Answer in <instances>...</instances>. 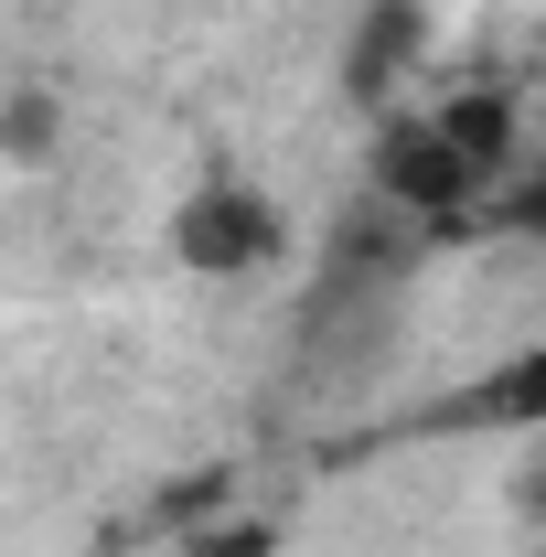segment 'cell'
Returning a JSON list of instances; mask_svg holds the SVG:
<instances>
[{
	"label": "cell",
	"mask_w": 546,
	"mask_h": 557,
	"mask_svg": "<svg viewBox=\"0 0 546 557\" xmlns=\"http://www.w3.org/2000/svg\"><path fill=\"white\" fill-rule=\"evenodd\" d=\"M183 557H278V515H214L183 536Z\"/></svg>",
	"instance_id": "obj_8"
},
{
	"label": "cell",
	"mask_w": 546,
	"mask_h": 557,
	"mask_svg": "<svg viewBox=\"0 0 546 557\" xmlns=\"http://www.w3.org/2000/svg\"><path fill=\"white\" fill-rule=\"evenodd\" d=\"M525 557H546V536H536V547H525Z\"/></svg>",
	"instance_id": "obj_10"
},
{
	"label": "cell",
	"mask_w": 546,
	"mask_h": 557,
	"mask_svg": "<svg viewBox=\"0 0 546 557\" xmlns=\"http://www.w3.org/2000/svg\"><path fill=\"white\" fill-rule=\"evenodd\" d=\"M429 129L450 139L482 183H514V150H525V129H514V97H504V86H450V97L429 108Z\"/></svg>",
	"instance_id": "obj_6"
},
{
	"label": "cell",
	"mask_w": 546,
	"mask_h": 557,
	"mask_svg": "<svg viewBox=\"0 0 546 557\" xmlns=\"http://www.w3.org/2000/svg\"><path fill=\"white\" fill-rule=\"evenodd\" d=\"M289 247H300L289 205H278L269 183H247V172H194V183L172 194V214H161V258L183 278H204V289L289 269Z\"/></svg>",
	"instance_id": "obj_2"
},
{
	"label": "cell",
	"mask_w": 546,
	"mask_h": 557,
	"mask_svg": "<svg viewBox=\"0 0 546 557\" xmlns=\"http://www.w3.org/2000/svg\"><path fill=\"white\" fill-rule=\"evenodd\" d=\"M429 225L397 214L386 194H353V205L322 225V258H311V289L289 311V354L300 375H375L397 322H408V289L429 269Z\"/></svg>",
	"instance_id": "obj_1"
},
{
	"label": "cell",
	"mask_w": 546,
	"mask_h": 557,
	"mask_svg": "<svg viewBox=\"0 0 546 557\" xmlns=\"http://www.w3.org/2000/svg\"><path fill=\"white\" fill-rule=\"evenodd\" d=\"M364 194H386L397 214H418V225L439 236V225H472L493 183H482L472 161L429 129V108L397 97V108H375V139H364Z\"/></svg>",
	"instance_id": "obj_3"
},
{
	"label": "cell",
	"mask_w": 546,
	"mask_h": 557,
	"mask_svg": "<svg viewBox=\"0 0 546 557\" xmlns=\"http://www.w3.org/2000/svg\"><path fill=\"white\" fill-rule=\"evenodd\" d=\"M0 150H11V161H54V150H65V108H54L44 86H22V97L0 108Z\"/></svg>",
	"instance_id": "obj_7"
},
{
	"label": "cell",
	"mask_w": 546,
	"mask_h": 557,
	"mask_svg": "<svg viewBox=\"0 0 546 557\" xmlns=\"http://www.w3.org/2000/svg\"><path fill=\"white\" fill-rule=\"evenodd\" d=\"M514 515L546 536V450H525V472H514Z\"/></svg>",
	"instance_id": "obj_9"
},
{
	"label": "cell",
	"mask_w": 546,
	"mask_h": 557,
	"mask_svg": "<svg viewBox=\"0 0 546 557\" xmlns=\"http://www.w3.org/2000/svg\"><path fill=\"white\" fill-rule=\"evenodd\" d=\"M408 429H429V440H439V429H450V440H482V429H504V440H546V333H536V344H514L504 364L461 375L450 397H429Z\"/></svg>",
	"instance_id": "obj_4"
},
{
	"label": "cell",
	"mask_w": 546,
	"mask_h": 557,
	"mask_svg": "<svg viewBox=\"0 0 546 557\" xmlns=\"http://www.w3.org/2000/svg\"><path fill=\"white\" fill-rule=\"evenodd\" d=\"M429 54V0H364L353 11V33H343V97L375 119V108H397L408 97V65Z\"/></svg>",
	"instance_id": "obj_5"
}]
</instances>
